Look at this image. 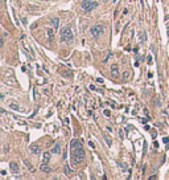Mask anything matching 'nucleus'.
Wrapping results in <instances>:
<instances>
[{"label": "nucleus", "instance_id": "nucleus-1", "mask_svg": "<svg viewBox=\"0 0 169 180\" xmlns=\"http://www.w3.org/2000/svg\"><path fill=\"white\" fill-rule=\"evenodd\" d=\"M70 154H71V162L74 164H81L85 159V150L82 147V143L77 139L70 142Z\"/></svg>", "mask_w": 169, "mask_h": 180}, {"label": "nucleus", "instance_id": "nucleus-2", "mask_svg": "<svg viewBox=\"0 0 169 180\" xmlns=\"http://www.w3.org/2000/svg\"><path fill=\"white\" fill-rule=\"evenodd\" d=\"M74 39V33L73 29L70 27H65L63 29H61V40L65 42H70Z\"/></svg>", "mask_w": 169, "mask_h": 180}, {"label": "nucleus", "instance_id": "nucleus-3", "mask_svg": "<svg viewBox=\"0 0 169 180\" xmlns=\"http://www.w3.org/2000/svg\"><path fill=\"white\" fill-rule=\"evenodd\" d=\"M96 7H98V3L94 2V0H83L82 4H81V8L85 11V12H91V11Z\"/></svg>", "mask_w": 169, "mask_h": 180}, {"label": "nucleus", "instance_id": "nucleus-4", "mask_svg": "<svg viewBox=\"0 0 169 180\" xmlns=\"http://www.w3.org/2000/svg\"><path fill=\"white\" fill-rule=\"evenodd\" d=\"M103 32H104V27L102 24H98V25L91 27V29H90V35H91L93 37H98V36L102 35Z\"/></svg>", "mask_w": 169, "mask_h": 180}, {"label": "nucleus", "instance_id": "nucleus-5", "mask_svg": "<svg viewBox=\"0 0 169 180\" xmlns=\"http://www.w3.org/2000/svg\"><path fill=\"white\" fill-rule=\"evenodd\" d=\"M9 168H11V171H12L13 174H19L20 172V168H19V166H17L16 162H11L9 163Z\"/></svg>", "mask_w": 169, "mask_h": 180}, {"label": "nucleus", "instance_id": "nucleus-6", "mask_svg": "<svg viewBox=\"0 0 169 180\" xmlns=\"http://www.w3.org/2000/svg\"><path fill=\"white\" fill-rule=\"evenodd\" d=\"M29 150H30L32 154H35V155H40V152H41V150H40V147H38L37 144H30Z\"/></svg>", "mask_w": 169, "mask_h": 180}, {"label": "nucleus", "instance_id": "nucleus-7", "mask_svg": "<svg viewBox=\"0 0 169 180\" xmlns=\"http://www.w3.org/2000/svg\"><path fill=\"white\" fill-rule=\"evenodd\" d=\"M111 74H112L114 78H118V76H119V68H118V65H112L111 66Z\"/></svg>", "mask_w": 169, "mask_h": 180}, {"label": "nucleus", "instance_id": "nucleus-8", "mask_svg": "<svg viewBox=\"0 0 169 180\" xmlns=\"http://www.w3.org/2000/svg\"><path fill=\"white\" fill-rule=\"evenodd\" d=\"M40 170H41L42 172H46V174H48V172H50V171H52V168L48 166V163H41Z\"/></svg>", "mask_w": 169, "mask_h": 180}, {"label": "nucleus", "instance_id": "nucleus-9", "mask_svg": "<svg viewBox=\"0 0 169 180\" xmlns=\"http://www.w3.org/2000/svg\"><path fill=\"white\" fill-rule=\"evenodd\" d=\"M50 160V152H44L42 154V163H49Z\"/></svg>", "mask_w": 169, "mask_h": 180}, {"label": "nucleus", "instance_id": "nucleus-10", "mask_svg": "<svg viewBox=\"0 0 169 180\" xmlns=\"http://www.w3.org/2000/svg\"><path fill=\"white\" fill-rule=\"evenodd\" d=\"M52 152H54V154H61V146H60V143H55L54 144V147L52 148Z\"/></svg>", "mask_w": 169, "mask_h": 180}, {"label": "nucleus", "instance_id": "nucleus-11", "mask_svg": "<svg viewBox=\"0 0 169 180\" xmlns=\"http://www.w3.org/2000/svg\"><path fill=\"white\" fill-rule=\"evenodd\" d=\"M9 107H11V110H15V111H20V106H19L17 103H13V102H11V103H9Z\"/></svg>", "mask_w": 169, "mask_h": 180}, {"label": "nucleus", "instance_id": "nucleus-12", "mask_svg": "<svg viewBox=\"0 0 169 180\" xmlns=\"http://www.w3.org/2000/svg\"><path fill=\"white\" fill-rule=\"evenodd\" d=\"M46 36H48V40H49V41H52V40H53L54 33H53V31H52V29H48V31H46Z\"/></svg>", "mask_w": 169, "mask_h": 180}, {"label": "nucleus", "instance_id": "nucleus-13", "mask_svg": "<svg viewBox=\"0 0 169 180\" xmlns=\"http://www.w3.org/2000/svg\"><path fill=\"white\" fill-rule=\"evenodd\" d=\"M63 170H65V174H66L67 176H70V175L73 174V172H71V170H70V167L67 166V164H65V166H63Z\"/></svg>", "mask_w": 169, "mask_h": 180}, {"label": "nucleus", "instance_id": "nucleus-14", "mask_svg": "<svg viewBox=\"0 0 169 180\" xmlns=\"http://www.w3.org/2000/svg\"><path fill=\"white\" fill-rule=\"evenodd\" d=\"M58 22H60V20H58L57 17H54V19L52 20V25H53V28H57V27H58Z\"/></svg>", "mask_w": 169, "mask_h": 180}, {"label": "nucleus", "instance_id": "nucleus-15", "mask_svg": "<svg viewBox=\"0 0 169 180\" xmlns=\"http://www.w3.org/2000/svg\"><path fill=\"white\" fill-rule=\"evenodd\" d=\"M140 41H141V42L145 41V33H144V32H140Z\"/></svg>", "mask_w": 169, "mask_h": 180}, {"label": "nucleus", "instance_id": "nucleus-16", "mask_svg": "<svg viewBox=\"0 0 169 180\" xmlns=\"http://www.w3.org/2000/svg\"><path fill=\"white\" fill-rule=\"evenodd\" d=\"M25 166H27V167L29 168V171H32V172H33V171H35V167H33V166H30V164H29L28 162H25Z\"/></svg>", "mask_w": 169, "mask_h": 180}, {"label": "nucleus", "instance_id": "nucleus-17", "mask_svg": "<svg viewBox=\"0 0 169 180\" xmlns=\"http://www.w3.org/2000/svg\"><path fill=\"white\" fill-rule=\"evenodd\" d=\"M33 93H35V99L37 101V99H38V93H37V90L35 89V90H33Z\"/></svg>", "mask_w": 169, "mask_h": 180}, {"label": "nucleus", "instance_id": "nucleus-18", "mask_svg": "<svg viewBox=\"0 0 169 180\" xmlns=\"http://www.w3.org/2000/svg\"><path fill=\"white\" fill-rule=\"evenodd\" d=\"M62 76H66V77H71V73H69V72H62Z\"/></svg>", "mask_w": 169, "mask_h": 180}, {"label": "nucleus", "instance_id": "nucleus-19", "mask_svg": "<svg viewBox=\"0 0 169 180\" xmlns=\"http://www.w3.org/2000/svg\"><path fill=\"white\" fill-rule=\"evenodd\" d=\"M104 139H106V142H107V144L110 146V144H111V140H110V138H108V137H106V135H104Z\"/></svg>", "mask_w": 169, "mask_h": 180}, {"label": "nucleus", "instance_id": "nucleus-20", "mask_svg": "<svg viewBox=\"0 0 169 180\" xmlns=\"http://www.w3.org/2000/svg\"><path fill=\"white\" fill-rule=\"evenodd\" d=\"M128 77H130V73L126 72V73H124V78H128Z\"/></svg>", "mask_w": 169, "mask_h": 180}, {"label": "nucleus", "instance_id": "nucleus-21", "mask_svg": "<svg viewBox=\"0 0 169 180\" xmlns=\"http://www.w3.org/2000/svg\"><path fill=\"white\" fill-rule=\"evenodd\" d=\"M104 115H107V117H110V111H106V110H104Z\"/></svg>", "mask_w": 169, "mask_h": 180}, {"label": "nucleus", "instance_id": "nucleus-22", "mask_svg": "<svg viewBox=\"0 0 169 180\" xmlns=\"http://www.w3.org/2000/svg\"><path fill=\"white\" fill-rule=\"evenodd\" d=\"M104 2H107V0H104ZM114 2H115V0H114Z\"/></svg>", "mask_w": 169, "mask_h": 180}]
</instances>
